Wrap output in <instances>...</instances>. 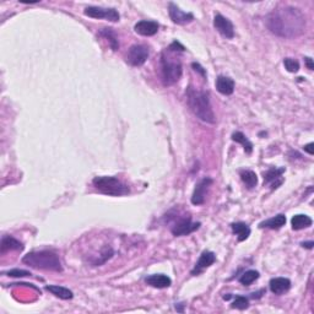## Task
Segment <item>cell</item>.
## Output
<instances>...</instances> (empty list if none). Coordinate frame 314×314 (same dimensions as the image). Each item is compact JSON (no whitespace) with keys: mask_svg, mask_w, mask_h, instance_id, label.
<instances>
[{"mask_svg":"<svg viewBox=\"0 0 314 314\" xmlns=\"http://www.w3.org/2000/svg\"><path fill=\"white\" fill-rule=\"evenodd\" d=\"M186 101L191 112L203 122L209 124H215L216 117L213 113L212 105L210 102V95L206 91H200L189 86L186 88Z\"/></svg>","mask_w":314,"mask_h":314,"instance_id":"2","label":"cell"},{"mask_svg":"<svg viewBox=\"0 0 314 314\" xmlns=\"http://www.w3.org/2000/svg\"><path fill=\"white\" fill-rule=\"evenodd\" d=\"M269 287L272 293L282 294L288 291L289 287H291V281L286 277H274V279L270 280Z\"/></svg>","mask_w":314,"mask_h":314,"instance_id":"17","label":"cell"},{"mask_svg":"<svg viewBox=\"0 0 314 314\" xmlns=\"http://www.w3.org/2000/svg\"><path fill=\"white\" fill-rule=\"evenodd\" d=\"M232 140L236 142H239L242 144V146L244 147V151L247 154H252L253 151V144L249 141V140L245 137V135L240 131H236L232 134Z\"/></svg>","mask_w":314,"mask_h":314,"instance_id":"26","label":"cell"},{"mask_svg":"<svg viewBox=\"0 0 314 314\" xmlns=\"http://www.w3.org/2000/svg\"><path fill=\"white\" fill-rule=\"evenodd\" d=\"M239 176L242 182L245 184V186H247L248 189H253L254 186H257L258 176L255 172L250 171V169H244V171H240Z\"/></svg>","mask_w":314,"mask_h":314,"instance_id":"24","label":"cell"},{"mask_svg":"<svg viewBox=\"0 0 314 314\" xmlns=\"http://www.w3.org/2000/svg\"><path fill=\"white\" fill-rule=\"evenodd\" d=\"M83 14L88 17H92V19H105L108 21L117 22L119 21L120 15L119 12L115 9H105V7L100 6H88L86 7Z\"/></svg>","mask_w":314,"mask_h":314,"instance_id":"8","label":"cell"},{"mask_svg":"<svg viewBox=\"0 0 314 314\" xmlns=\"http://www.w3.org/2000/svg\"><path fill=\"white\" fill-rule=\"evenodd\" d=\"M313 146L314 144L313 142H309V144H307L306 146H304V151L308 152L309 155H313L314 154V150H313Z\"/></svg>","mask_w":314,"mask_h":314,"instance_id":"34","label":"cell"},{"mask_svg":"<svg viewBox=\"0 0 314 314\" xmlns=\"http://www.w3.org/2000/svg\"><path fill=\"white\" fill-rule=\"evenodd\" d=\"M215 86L216 90H217L221 95L231 96L235 92V81L231 78H228V76H218V78H216Z\"/></svg>","mask_w":314,"mask_h":314,"instance_id":"14","label":"cell"},{"mask_svg":"<svg viewBox=\"0 0 314 314\" xmlns=\"http://www.w3.org/2000/svg\"><path fill=\"white\" fill-rule=\"evenodd\" d=\"M284 65L285 68H286V70L289 71V73H297V71L299 70V63L296 60V59L285 58Z\"/></svg>","mask_w":314,"mask_h":314,"instance_id":"29","label":"cell"},{"mask_svg":"<svg viewBox=\"0 0 314 314\" xmlns=\"http://www.w3.org/2000/svg\"><path fill=\"white\" fill-rule=\"evenodd\" d=\"M10 250H24V244H22L20 240H17L16 238L11 237V236H4L1 238V244H0V253L5 254L6 252Z\"/></svg>","mask_w":314,"mask_h":314,"instance_id":"18","label":"cell"},{"mask_svg":"<svg viewBox=\"0 0 314 314\" xmlns=\"http://www.w3.org/2000/svg\"><path fill=\"white\" fill-rule=\"evenodd\" d=\"M200 227V222H193L189 215H184L183 217L179 218L178 221L173 223L171 231L176 237H182V236H188L193 233Z\"/></svg>","mask_w":314,"mask_h":314,"instance_id":"6","label":"cell"},{"mask_svg":"<svg viewBox=\"0 0 314 314\" xmlns=\"http://www.w3.org/2000/svg\"><path fill=\"white\" fill-rule=\"evenodd\" d=\"M168 49L172 52H184L185 51V47L182 46V44L179 43L178 41H174V42H172L171 46L168 47Z\"/></svg>","mask_w":314,"mask_h":314,"instance_id":"31","label":"cell"},{"mask_svg":"<svg viewBox=\"0 0 314 314\" xmlns=\"http://www.w3.org/2000/svg\"><path fill=\"white\" fill-rule=\"evenodd\" d=\"M191 66H193L194 70L198 71V73L200 74V75L203 76V78H206V71H205V69H204L203 66L200 65V64H199V63H193V64H191Z\"/></svg>","mask_w":314,"mask_h":314,"instance_id":"32","label":"cell"},{"mask_svg":"<svg viewBox=\"0 0 314 314\" xmlns=\"http://www.w3.org/2000/svg\"><path fill=\"white\" fill-rule=\"evenodd\" d=\"M312 218L307 215H294L291 220V225H292V230L294 231H299V230H303V228L309 227L312 226Z\"/></svg>","mask_w":314,"mask_h":314,"instance_id":"23","label":"cell"},{"mask_svg":"<svg viewBox=\"0 0 314 314\" xmlns=\"http://www.w3.org/2000/svg\"><path fill=\"white\" fill-rule=\"evenodd\" d=\"M31 272L27 271V270H21V269H12L10 271H7V276H12V277H25V276H29Z\"/></svg>","mask_w":314,"mask_h":314,"instance_id":"30","label":"cell"},{"mask_svg":"<svg viewBox=\"0 0 314 314\" xmlns=\"http://www.w3.org/2000/svg\"><path fill=\"white\" fill-rule=\"evenodd\" d=\"M100 36L105 37L107 41H109V46L113 51H118L119 49V42H118V37L115 32L112 28H102L100 31Z\"/></svg>","mask_w":314,"mask_h":314,"instance_id":"25","label":"cell"},{"mask_svg":"<svg viewBox=\"0 0 314 314\" xmlns=\"http://www.w3.org/2000/svg\"><path fill=\"white\" fill-rule=\"evenodd\" d=\"M215 262H216L215 253L205 250V252L201 253L200 258H199V260L196 262L195 266H194V269L191 270V275L196 276V275L201 274L204 270L208 269V267H210Z\"/></svg>","mask_w":314,"mask_h":314,"instance_id":"12","label":"cell"},{"mask_svg":"<svg viewBox=\"0 0 314 314\" xmlns=\"http://www.w3.org/2000/svg\"><path fill=\"white\" fill-rule=\"evenodd\" d=\"M46 289L51 292L52 294H54L55 297H59L60 299H71L74 297V293L71 289L59 286V285H48V286H46Z\"/></svg>","mask_w":314,"mask_h":314,"instance_id":"20","label":"cell"},{"mask_svg":"<svg viewBox=\"0 0 314 314\" xmlns=\"http://www.w3.org/2000/svg\"><path fill=\"white\" fill-rule=\"evenodd\" d=\"M259 276L260 275L257 270H247V271L239 277L238 281H239L242 285H244V286H250L255 280L259 279Z\"/></svg>","mask_w":314,"mask_h":314,"instance_id":"27","label":"cell"},{"mask_svg":"<svg viewBox=\"0 0 314 314\" xmlns=\"http://www.w3.org/2000/svg\"><path fill=\"white\" fill-rule=\"evenodd\" d=\"M168 14L172 21L177 25H188L194 20V15L191 12H184L177 6L174 2L168 4Z\"/></svg>","mask_w":314,"mask_h":314,"instance_id":"11","label":"cell"},{"mask_svg":"<svg viewBox=\"0 0 314 314\" xmlns=\"http://www.w3.org/2000/svg\"><path fill=\"white\" fill-rule=\"evenodd\" d=\"M149 286L155 287V288H167L172 285V280L169 279L167 275L163 274H156V275H150L145 279Z\"/></svg>","mask_w":314,"mask_h":314,"instance_id":"16","label":"cell"},{"mask_svg":"<svg viewBox=\"0 0 314 314\" xmlns=\"http://www.w3.org/2000/svg\"><path fill=\"white\" fill-rule=\"evenodd\" d=\"M313 245H314L313 240H311V242H303V243H302V247L308 248V249H312V248H313Z\"/></svg>","mask_w":314,"mask_h":314,"instance_id":"35","label":"cell"},{"mask_svg":"<svg viewBox=\"0 0 314 314\" xmlns=\"http://www.w3.org/2000/svg\"><path fill=\"white\" fill-rule=\"evenodd\" d=\"M286 223V216L284 213H279V215L274 216V217L269 218L266 221H262L259 223L260 228H270V230H279L282 226Z\"/></svg>","mask_w":314,"mask_h":314,"instance_id":"19","label":"cell"},{"mask_svg":"<svg viewBox=\"0 0 314 314\" xmlns=\"http://www.w3.org/2000/svg\"><path fill=\"white\" fill-rule=\"evenodd\" d=\"M248 307H249V301H248L247 297H244V296H236L235 297V301L232 302V308L243 311V309H247Z\"/></svg>","mask_w":314,"mask_h":314,"instance_id":"28","label":"cell"},{"mask_svg":"<svg viewBox=\"0 0 314 314\" xmlns=\"http://www.w3.org/2000/svg\"><path fill=\"white\" fill-rule=\"evenodd\" d=\"M212 185V179L205 177V178L201 179L198 184L195 185L193 191V195H191V204L193 205H203L204 201H205L206 194H208L209 189Z\"/></svg>","mask_w":314,"mask_h":314,"instance_id":"9","label":"cell"},{"mask_svg":"<svg viewBox=\"0 0 314 314\" xmlns=\"http://www.w3.org/2000/svg\"><path fill=\"white\" fill-rule=\"evenodd\" d=\"M213 27L226 38H233L235 37V27L233 24L221 14H216L213 17Z\"/></svg>","mask_w":314,"mask_h":314,"instance_id":"10","label":"cell"},{"mask_svg":"<svg viewBox=\"0 0 314 314\" xmlns=\"http://www.w3.org/2000/svg\"><path fill=\"white\" fill-rule=\"evenodd\" d=\"M93 186L101 193L110 196H122L129 193V186L117 177L100 176L92 181Z\"/></svg>","mask_w":314,"mask_h":314,"instance_id":"5","label":"cell"},{"mask_svg":"<svg viewBox=\"0 0 314 314\" xmlns=\"http://www.w3.org/2000/svg\"><path fill=\"white\" fill-rule=\"evenodd\" d=\"M150 55L149 48L144 44H134L128 49L127 61L132 66H141Z\"/></svg>","mask_w":314,"mask_h":314,"instance_id":"7","label":"cell"},{"mask_svg":"<svg viewBox=\"0 0 314 314\" xmlns=\"http://www.w3.org/2000/svg\"><path fill=\"white\" fill-rule=\"evenodd\" d=\"M174 52L168 48L161 55V76L162 81L166 86H171L176 83L181 78L183 68L179 58L173 55Z\"/></svg>","mask_w":314,"mask_h":314,"instance_id":"4","label":"cell"},{"mask_svg":"<svg viewBox=\"0 0 314 314\" xmlns=\"http://www.w3.org/2000/svg\"><path fill=\"white\" fill-rule=\"evenodd\" d=\"M286 169L284 167L281 168H271L264 173V183H271V189H276L277 186L282 184V174L285 173Z\"/></svg>","mask_w":314,"mask_h":314,"instance_id":"15","label":"cell"},{"mask_svg":"<svg viewBox=\"0 0 314 314\" xmlns=\"http://www.w3.org/2000/svg\"><path fill=\"white\" fill-rule=\"evenodd\" d=\"M304 61H306V65H307V68H308V69H309V70H313V69H314L313 59H312V58H309V56H306V58H304Z\"/></svg>","mask_w":314,"mask_h":314,"instance_id":"33","label":"cell"},{"mask_svg":"<svg viewBox=\"0 0 314 314\" xmlns=\"http://www.w3.org/2000/svg\"><path fill=\"white\" fill-rule=\"evenodd\" d=\"M159 26L157 22L155 21H149V20H141V21L136 22L134 26L135 32L140 36H145V37H149V36H154V34L157 33L158 31Z\"/></svg>","mask_w":314,"mask_h":314,"instance_id":"13","label":"cell"},{"mask_svg":"<svg viewBox=\"0 0 314 314\" xmlns=\"http://www.w3.org/2000/svg\"><path fill=\"white\" fill-rule=\"evenodd\" d=\"M231 228H232L233 233L237 236L239 242H243V240L247 239L250 235V227L244 222L232 223V225H231Z\"/></svg>","mask_w":314,"mask_h":314,"instance_id":"21","label":"cell"},{"mask_svg":"<svg viewBox=\"0 0 314 314\" xmlns=\"http://www.w3.org/2000/svg\"><path fill=\"white\" fill-rule=\"evenodd\" d=\"M22 262L34 269L51 270V271H63L60 259L52 250H37L31 252L22 258Z\"/></svg>","mask_w":314,"mask_h":314,"instance_id":"3","label":"cell"},{"mask_svg":"<svg viewBox=\"0 0 314 314\" xmlns=\"http://www.w3.org/2000/svg\"><path fill=\"white\" fill-rule=\"evenodd\" d=\"M113 254H114V252H113L112 247L105 245V247H103L102 249H101L98 257H93L92 259H91V264H92L93 266H98V265L105 264L107 260H109L110 258L113 257Z\"/></svg>","mask_w":314,"mask_h":314,"instance_id":"22","label":"cell"},{"mask_svg":"<svg viewBox=\"0 0 314 314\" xmlns=\"http://www.w3.org/2000/svg\"><path fill=\"white\" fill-rule=\"evenodd\" d=\"M267 29L282 38H296L306 31V17L293 6H281L272 10L265 19Z\"/></svg>","mask_w":314,"mask_h":314,"instance_id":"1","label":"cell"}]
</instances>
